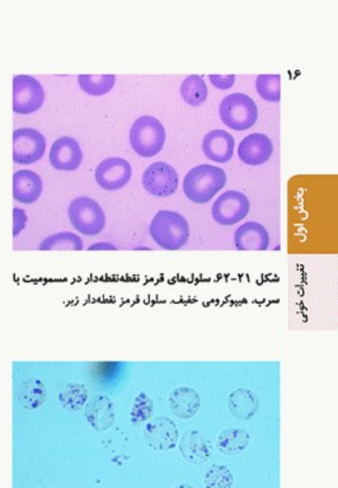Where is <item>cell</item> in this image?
I'll use <instances>...</instances> for the list:
<instances>
[{
    "label": "cell",
    "mask_w": 338,
    "mask_h": 488,
    "mask_svg": "<svg viewBox=\"0 0 338 488\" xmlns=\"http://www.w3.org/2000/svg\"><path fill=\"white\" fill-rule=\"evenodd\" d=\"M27 225V214L23 209H13V237L17 238Z\"/></svg>",
    "instance_id": "f1b7e54d"
},
{
    "label": "cell",
    "mask_w": 338,
    "mask_h": 488,
    "mask_svg": "<svg viewBox=\"0 0 338 488\" xmlns=\"http://www.w3.org/2000/svg\"><path fill=\"white\" fill-rule=\"evenodd\" d=\"M165 135V129L156 117L142 116L130 128V145L137 156L151 158L162 151Z\"/></svg>",
    "instance_id": "3957f363"
},
{
    "label": "cell",
    "mask_w": 338,
    "mask_h": 488,
    "mask_svg": "<svg viewBox=\"0 0 338 488\" xmlns=\"http://www.w3.org/2000/svg\"><path fill=\"white\" fill-rule=\"evenodd\" d=\"M273 154V144L264 133H255L245 136L238 147L239 159L252 167L262 165L269 162Z\"/></svg>",
    "instance_id": "7c38bea8"
},
{
    "label": "cell",
    "mask_w": 338,
    "mask_h": 488,
    "mask_svg": "<svg viewBox=\"0 0 338 488\" xmlns=\"http://www.w3.org/2000/svg\"><path fill=\"white\" fill-rule=\"evenodd\" d=\"M219 115L225 126L234 131H244L257 122L256 102L244 93H231L224 97L219 106Z\"/></svg>",
    "instance_id": "277c9868"
},
{
    "label": "cell",
    "mask_w": 338,
    "mask_h": 488,
    "mask_svg": "<svg viewBox=\"0 0 338 488\" xmlns=\"http://www.w3.org/2000/svg\"><path fill=\"white\" fill-rule=\"evenodd\" d=\"M142 187L156 197H168L176 194L180 183L177 170L165 162H156L142 173Z\"/></svg>",
    "instance_id": "9c48e42d"
},
{
    "label": "cell",
    "mask_w": 338,
    "mask_h": 488,
    "mask_svg": "<svg viewBox=\"0 0 338 488\" xmlns=\"http://www.w3.org/2000/svg\"><path fill=\"white\" fill-rule=\"evenodd\" d=\"M135 419L136 422L149 420L151 414L154 412V402L150 400L149 395L145 393H140L139 398L136 400Z\"/></svg>",
    "instance_id": "4316f807"
},
{
    "label": "cell",
    "mask_w": 338,
    "mask_h": 488,
    "mask_svg": "<svg viewBox=\"0 0 338 488\" xmlns=\"http://www.w3.org/2000/svg\"><path fill=\"white\" fill-rule=\"evenodd\" d=\"M48 158L55 170L73 172L81 167L83 151L74 137L61 136L51 145Z\"/></svg>",
    "instance_id": "8fae6325"
},
{
    "label": "cell",
    "mask_w": 338,
    "mask_h": 488,
    "mask_svg": "<svg viewBox=\"0 0 338 488\" xmlns=\"http://www.w3.org/2000/svg\"><path fill=\"white\" fill-rule=\"evenodd\" d=\"M234 477L227 466H212L205 475V486L208 488H230Z\"/></svg>",
    "instance_id": "484cf974"
},
{
    "label": "cell",
    "mask_w": 338,
    "mask_h": 488,
    "mask_svg": "<svg viewBox=\"0 0 338 488\" xmlns=\"http://www.w3.org/2000/svg\"><path fill=\"white\" fill-rule=\"evenodd\" d=\"M133 168L126 159L112 156L102 161L95 168V181L103 190H121L130 182Z\"/></svg>",
    "instance_id": "30bf717a"
},
{
    "label": "cell",
    "mask_w": 338,
    "mask_h": 488,
    "mask_svg": "<svg viewBox=\"0 0 338 488\" xmlns=\"http://www.w3.org/2000/svg\"><path fill=\"white\" fill-rule=\"evenodd\" d=\"M168 405L177 419L191 420L201 408V397L195 388L177 386L169 394Z\"/></svg>",
    "instance_id": "9a60e30c"
},
{
    "label": "cell",
    "mask_w": 338,
    "mask_h": 488,
    "mask_svg": "<svg viewBox=\"0 0 338 488\" xmlns=\"http://www.w3.org/2000/svg\"><path fill=\"white\" fill-rule=\"evenodd\" d=\"M89 251H117L115 244L107 243V242H100L90 245Z\"/></svg>",
    "instance_id": "f546056e"
},
{
    "label": "cell",
    "mask_w": 338,
    "mask_h": 488,
    "mask_svg": "<svg viewBox=\"0 0 338 488\" xmlns=\"http://www.w3.org/2000/svg\"><path fill=\"white\" fill-rule=\"evenodd\" d=\"M250 435L238 427L223 430L217 438V450L225 455H237L244 452L250 444Z\"/></svg>",
    "instance_id": "ffe728a7"
},
{
    "label": "cell",
    "mask_w": 338,
    "mask_h": 488,
    "mask_svg": "<svg viewBox=\"0 0 338 488\" xmlns=\"http://www.w3.org/2000/svg\"><path fill=\"white\" fill-rule=\"evenodd\" d=\"M234 136L224 130H212L203 140V151L211 162L228 163L234 156Z\"/></svg>",
    "instance_id": "5bb4252c"
},
{
    "label": "cell",
    "mask_w": 338,
    "mask_h": 488,
    "mask_svg": "<svg viewBox=\"0 0 338 488\" xmlns=\"http://www.w3.org/2000/svg\"><path fill=\"white\" fill-rule=\"evenodd\" d=\"M211 84L219 90H228L236 83V75H209Z\"/></svg>",
    "instance_id": "83f0119b"
},
{
    "label": "cell",
    "mask_w": 338,
    "mask_h": 488,
    "mask_svg": "<svg viewBox=\"0 0 338 488\" xmlns=\"http://www.w3.org/2000/svg\"><path fill=\"white\" fill-rule=\"evenodd\" d=\"M41 251H81L83 240L72 231H61L45 238L40 243Z\"/></svg>",
    "instance_id": "7402d4cb"
},
{
    "label": "cell",
    "mask_w": 338,
    "mask_h": 488,
    "mask_svg": "<svg viewBox=\"0 0 338 488\" xmlns=\"http://www.w3.org/2000/svg\"><path fill=\"white\" fill-rule=\"evenodd\" d=\"M45 103V89L31 75H15L13 78V111L18 115L37 112Z\"/></svg>",
    "instance_id": "8992f818"
},
{
    "label": "cell",
    "mask_w": 338,
    "mask_h": 488,
    "mask_svg": "<svg viewBox=\"0 0 338 488\" xmlns=\"http://www.w3.org/2000/svg\"><path fill=\"white\" fill-rule=\"evenodd\" d=\"M43 191V182L41 177L29 170H20L13 176V197L15 201L31 205L34 203Z\"/></svg>",
    "instance_id": "e0dca14e"
},
{
    "label": "cell",
    "mask_w": 338,
    "mask_h": 488,
    "mask_svg": "<svg viewBox=\"0 0 338 488\" xmlns=\"http://www.w3.org/2000/svg\"><path fill=\"white\" fill-rule=\"evenodd\" d=\"M145 440L150 447L161 452H168L177 447L180 434L177 425L167 417H158L145 427Z\"/></svg>",
    "instance_id": "4fadbf2b"
},
{
    "label": "cell",
    "mask_w": 338,
    "mask_h": 488,
    "mask_svg": "<svg viewBox=\"0 0 338 488\" xmlns=\"http://www.w3.org/2000/svg\"><path fill=\"white\" fill-rule=\"evenodd\" d=\"M88 414L90 423L98 430H104L114 422L112 406L109 400H95L90 405Z\"/></svg>",
    "instance_id": "d4e9b609"
},
{
    "label": "cell",
    "mask_w": 338,
    "mask_h": 488,
    "mask_svg": "<svg viewBox=\"0 0 338 488\" xmlns=\"http://www.w3.org/2000/svg\"><path fill=\"white\" fill-rule=\"evenodd\" d=\"M46 151V139L39 130L22 128L13 133V161L28 165L39 162Z\"/></svg>",
    "instance_id": "ba28073f"
},
{
    "label": "cell",
    "mask_w": 338,
    "mask_h": 488,
    "mask_svg": "<svg viewBox=\"0 0 338 488\" xmlns=\"http://www.w3.org/2000/svg\"><path fill=\"white\" fill-rule=\"evenodd\" d=\"M176 488H195V487H192V486H189V484H187V483H183V484H180V486H177Z\"/></svg>",
    "instance_id": "4dcf8cb0"
},
{
    "label": "cell",
    "mask_w": 338,
    "mask_h": 488,
    "mask_svg": "<svg viewBox=\"0 0 338 488\" xmlns=\"http://www.w3.org/2000/svg\"><path fill=\"white\" fill-rule=\"evenodd\" d=\"M79 87L89 95H104L109 93L116 84V75H79Z\"/></svg>",
    "instance_id": "603a6c76"
},
{
    "label": "cell",
    "mask_w": 338,
    "mask_h": 488,
    "mask_svg": "<svg viewBox=\"0 0 338 488\" xmlns=\"http://www.w3.org/2000/svg\"><path fill=\"white\" fill-rule=\"evenodd\" d=\"M234 244L238 251H266L270 245V236L262 224L248 222L234 233Z\"/></svg>",
    "instance_id": "2e32d148"
},
{
    "label": "cell",
    "mask_w": 338,
    "mask_h": 488,
    "mask_svg": "<svg viewBox=\"0 0 338 488\" xmlns=\"http://www.w3.org/2000/svg\"><path fill=\"white\" fill-rule=\"evenodd\" d=\"M181 97L192 107H198L208 100L209 89L200 75H189L181 84Z\"/></svg>",
    "instance_id": "44dd1931"
},
{
    "label": "cell",
    "mask_w": 338,
    "mask_h": 488,
    "mask_svg": "<svg viewBox=\"0 0 338 488\" xmlns=\"http://www.w3.org/2000/svg\"><path fill=\"white\" fill-rule=\"evenodd\" d=\"M227 173L212 164L194 167L183 179V194L194 203H208L223 190Z\"/></svg>",
    "instance_id": "6da1fadb"
},
{
    "label": "cell",
    "mask_w": 338,
    "mask_h": 488,
    "mask_svg": "<svg viewBox=\"0 0 338 488\" xmlns=\"http://www.w3.org/2000/svg\"><path fill=\"white\" fill-rule=\"evenodd\" d=\"M255 84L258 95L264 101L278 103L281 100V75H258Z\"/></svg>",
    "instance_id": "cb8c5ba5"
},
{
    "label": "cell",
    "mask_w": 338,
    "mask_h": 488,
    "mask_svg": "<svg viewBox=\"0 0 338 488\" xmlns=\"http://www.w3.org/2000/svg\"><path fill=\"white\" fill-rule=\"evenodd\" d=\"M228 408L231 416L237 420L248 421L255 417L259 408V400L256 393L247 388H238L229 394Z\"/></svg>",
    "instance_id": "d6986e66"
},
{
    "label": "cell",
    "mask_w": 338,
    "mask_h": 488,
    "mask_svg": "<svg viewBox=\"0 0 338 488\" xmlns=\"http://www.w3.org/2000/svg\"><path fill=\"white\" fill-rule=\"evenodd\" d=\"M211 444L205 435L197 430H191L183 434L180 440V453L183 459L191 464H203L211 456Z\"/></svg>",
    "instance_id": "ac0fdd59"
},
{
    "label": "cell",
    "mask_w": 338,
    "mask_h": 488,
    "mask_svg": "<svg viewBox=\"0 0 338 488\" xmlns=\"http://www.w3.org/2000/svg\"><path fill=\"white\" fill-rule=\"evenodd\" d=\"M149 234L163 250L178 251L189 242V222L176 211H158L150 223Z\"/></svg>",
    "instance_id": "7a4b0ae2"
},
{
    "label": "cell",
    "mask_w": 338,
    "mask_h": 488,
    "mask_svg": "<svg viewBox=\"0 0 338 488\" xmlns=\"http://www.w3.org/2000/svg\"><path fill=\"white\" fill-rule=\"evenodd\" d=\"M248 197L241 191L229 190L217 197L212 205L211 215L217 224L231 226L242 222L250 212Z\"/></svg>",
    "instance_id": "52a82bcc"
},
{
    "label": "cell",
    "mask_w": 338,
    "mask_h": 488,
    "mask_svg": "<svg viewBox=\"0 0 338 488\" xmlns=\"http://www.w3.org/2000/svg\"><path fill=\"white\" fill-rule=\"evenodd\" d=\"M68 217L75 231L93 237L106 226V214L101 205L87 196L76 197L68 208Z\"/></svg>",
    "instance_id": "5b68a950"
}]
</instances>
